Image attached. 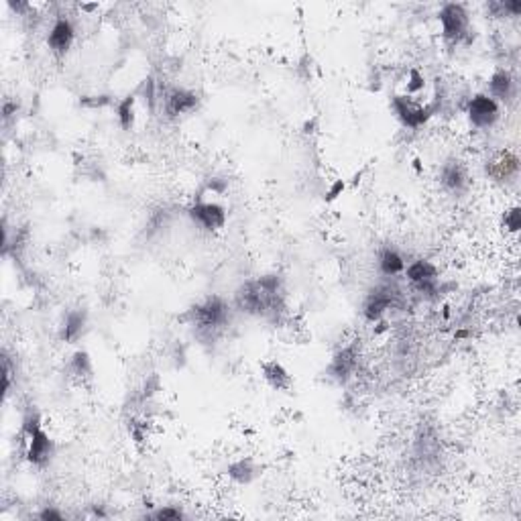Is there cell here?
<instances>
[{
	"label": "cell",
	"mask_w": 521,
	"mask_h": 521,
	"mask_svg": "<svg viewBox=\"0 0 521 521\" xmlns=\"http://www.w3.org/2000/svg\"><path fill=\"white\" fill-rule=\"evenodd\" d=\"M379 269H381L383 275L393 277V275H399V273L405 269V260H403V257H401L397 251L385 249V251L381 253V257H379Z\"/></svg>",
	"instance_id": "obj_17"
},
{
	"label": "cell",
	"mask_w": 521,
	"mask_h": 521,
	"mask_svg": "<svg viewBox=\"0 0 521 521\" xmlns=\"http://www.w3.org/2000/svg\"><path fill=\"white\" fill-rule=\"evenodd\" d=\"M424 88V78L413 70L411 72V82L407 84V92H418V90H422Z\"/></svg>",
	"instance_id": "obj_25"
},
{
	"label": "cell",
	"mask_w": 521,
	"mask_h": 521,
	"mask_svg": "<svg viewBox=\"0 0 521 521\" xmlns=\"http://www.w3.org/2000/svg\"><path fill=\"white\" fill-rule=\"evenodd\" d=\"M39 520H43V521H61L63 520V515L57 511V509H53V507H47V509H43L41 513H39Z\"/></svg>",
	"instance_id": "obj_24"
},
{
	"label": "cell",
	"mask_w": 521,
	"mask_h": 521,
	"mask_svg": "<svg viewBox=\"0 0 521 521\" xmlns=\"http://www.w3.org/2000/svg\"><path fill=\"white\" fill-rule=\"evenodd\" d=\"M29 452H27V458L29 462L37 464V467H43L51 460L53 456V440L49 436L45 434L41 428H37L33 434L29 436Z\"/></svg>",
	"instance_id": "obj_8"
},
{
	"label": "cell",
	"mask_w": 521,
	"mask_h": 521,
	"mask_svg": "<svg viewBox=\"0 0 521 521\" xmlns=\"http://www.w3.org/2000/svg\"><path fill=\"white\" fill-rule=\"evenodd\" d=\"M234 304L251 316H271L281 309V279L279 275H265L247 281L236 289Z\"/></svg>",
	"instance_id": "obj_1"
},
{
	"label": "cell",
	"mask_w": 521,
	"mask_h": 521,
	"mask_svg": "<svg viewBox=\"0 0 521 521\" xmlns=\"http://www.w3.org/2000/svg\"><path fill=\"white\" fill-rule=\"evenodd\" d=\"M228 475L234 480H238V482H249L251 478L255 477V469H253L251 460H241V462H236V464H232L228 469Z\"/></svg>",
	"instance_id": "obj_19"
},
{
	"label": "cell",
	"mask_w": 521,
	"mask_h": 521,
	"mask_svg": "<svg viewBox=\"0 0 521 521\" xmlns=\"http://www.w3.org/2000/svg\"><path fill=\"white\" fill-rule=\"evenodd\" d=\"M153 518H155V520H163V521H175V520H181V518H183V513H181V509H177V507H163V509L155 511V513H153Z\"/></svg>",
	"instance_id": "obj_22"
},
{
	"label": "cell",
	"mask_w": 521,
	"mask_h": 521,
	"mask_svg": "<svg viewBox=\"0 0 521 521\" xmlns=\"http://www.w3.org/2000/svg\"><path fill=\"white\" fill-rule=\"evenodd\" d=\"M14 112H17V104H14V102H4L2 116H4V119H8V116H12Z\"/></svg>",
	"instance_id": "obj_28"
},
{
	"label": "cell",
	"mask_w": 521,
	"mask_h": 521,
	"mask_svg": "<svg viewBox=\"0 0 521 521\" xmlns=\"http://www.w3.org/2000/svg\"><path fill=\"white\" fill-rule=\"evenodd\" d=\"M190 218L204 230H218L226 224V210L214 202H200L190 208Z\"/></svg>",
	"instance_id": "obj_5"
},
{
	"label": "cell",
	"mask_w": 521,
	"mask_h": 521,
	"mask_svg": "<svg viewBox=\"0 0 521 521\" xmlns=\"http://www.w3.org/2000/svg\"><path fill=\"white\" fill-rule=\"evenodd\" d=\"M405 273H407V279H409L411 283H416V285H422V283H426V281H434V279H438V269H436L430 260H413V263L405 269Z\"/></svg>",
	"instance_id": "obj_15"
},
{
	"label": "cell",
	"mask_w": 521,
	"mask_h": 521,
	"mask_svg": "<svg viewBox=\"0 0 521 521\" xmlns=\"http://www.w3.org/2000/svg\"><path fill=\"white\" fill-rule=\"evenodd\" d=\"M343 190H345V183H343V181H338V183H336V185H334V187L330 190V194H328V200H334V198H336V196H338V194H340Z\"/></svg>",
	"instance_id": "obj_29"
},
{
	"label": "cell",
	"mask_w": 521,
	"mask_h": 521,
	"mask_svg": "<svg viewBox=\"0 0 521 521\" xmlns=\"http://www.w3.org/2000/svg\"><path fill=\"white\" fill-rule=\"evenodd\" d=\"M190 316H192L194 324L200 330H216L228 318V305L222 298L214 296V298H208L202 304L194 305L190 309Z\"/></svg>",
	"instance_id": "obj_2"
},
{
	"label": "cell",
	"mask_w": 521,
	"mask_h": 521,
	"mask_svg": "<svg viewBox=\"0 0 521 521\" xmlns=\"http://www.w3.org/2000/svg\"><path fill=\"white\" fill-rule=\"evenodd\" d=\"M518 167H520V161H518V157L515 155H505L501 161H497L495 163V170L491 172V174L495 175L497 179H507L509 175H513L518 172Z\"/></svg>",
	"instance_id": "obj_18"
},
{
	"label": "cell",
	"mask_w": 521,
	"mask_h": 521,
	"mask_svg": "<svg viewBox=\"0 0 521 521\" xmlns=\"http://www.w3.org/2000/svg\"><path fill=\"white\" fill-rule=\"evenodd\" d=\"M263 375L267 379V383L277 391H285L292 387V375L283 369V365H279L277 360L265 362L263 365Z\"/></svg>",
	"instance_id": "obj_12"
},
{
	"label": "cell",
	"mask_w": 521,
	"mask_h": 521,
	"mask_svg": "<svg viewBox=\"0 0 521 521\" xmlns=\"http://www.w3.org/2000/svg\"><path fill=\"white\" fill-rule=\"evenodd\" d=\"M10 379H12V371H10V362L4 356V393H8L10 389Z\"/></svg>",
	"instance_id": "obj_26"
},
{
	"label": "cell",
	"mask_w": 521,
	"mask_h": 521,
	"mask_svg": "<svg viewBox=\"0 0 521 521\" xmlns=\"http://www.w3.org/2000/svg\"><path fill=\"white\" fill-rule=\"evenodd\" d=\"M47 43H49V47H51L57 55L68 53V49L74 43V27H72V23H70L68 19H59V21L53 25V29H51V33H49V37H47Z\"/></svg>",
	"instance_id": "obj_9"
},
{
	"label": "cell",
	"mask_w": 521,
	"mask_h": 521,
	"mask_svg": "<svg viewBox=\"0 0 521 521\" xmlns=\"http://www.w3.org/2000/svg\"><path fill=\"white\" fill-rule=\"evenodd\" d=\"M72 369L76 375H90L92 367H90V356L88 352H76L72 358Z\"/></svg>",
	"instance_id": "obj_21"
},
{
	"label": "cell",
	"mask_w": 521,
	"mask_h": 521,
	"mask_svg": "<svg viewBox=\"0 0 521 521\" xmlns=\"http://www.w3.org/2000/svg\"><path fill=\"white\" fill-rule=\"evenodd\" d=\"M84 326H86V311H82V309L70 311L63 322V328H61V338L65 343H76L82 336Z\"/></svg>",
	"instance_id": "obj_14"
},
{
	"label": "cell",
	"mask_w": 521,
	"mask_h": 521,
	"mask_svg": "<svg viewBox=\"0 0 521 521\" xmlns=\"http://www.w3.org/2000/svg\"><path fill=\"white\" fill-rule=\"evenodd\" d=\"M440 23L446 39H458L469 27V14L462 4H446L440 10Z\"/></svg>",
	"instance_id": "obj_4"
},
{
	"label": "cell",
	"mask_w": 521,
	"mask_h": 521,
	"mask_svg": "<svg viewBox=\"0 0 521 521\" xmlns=\"http://www.w3.org/2000/svg\"><path fill=\"white\" fill-rule=\"evenodd\" d=\"M354 367H356V348L347 347L334 356V360L330 365V373H332L334 379L347 381L348 375L354 371Z\"/></svg>",
	"instance_id": "obj_11"
},
{
	"label": "cell",
	"mask_w": 521,
	"mask_h": 521,
	"mask_svg": "<svg viewBox=\"0 0 521 521\" xmlns=\"http://www.w3.org/2000/svg\"><path fill=\"white\" fill-rule=\"evenodd\" d=\"M505 226L511 230V232H518L521 228V212L520 208H511L507 214H505Z\"/></svg>",
	"instance_id": "obj_23"
},
{
	"label": "cell",
	"mask_w": 521,
	"mask_h": 521,
	"mask_svg": "<svg viewBox=\"0 0 521 521\" xmlns=\"http://www.w3.org/2000/svg\"><path fill=\"white\" fill-rule=\"evenodd\" d=\"M491 98H499V100H511L513 92H515V82L511 78L509 72H497L491 78Z\"/></svg>",
	"instance_id": "obj_16"
},
{
	"label": "cell",
	"mask_w": 521,
	"mask_h": 521,
	"mask_svg": "<svg viewBox=\"0 0 521 521\" xmlns=\"http://www.w3.org/2000/svg\"><path fill=\"white\" fill-rule=\"evenodd\" d=\"M503 10H509L511 14H520L521 2L520 0H513V2H503Z\"/></svg>",
	"instance_id": "obj_27"
},
{
	"label": "cell",
	"mask_w": 521,
	"mask_h": 521,
	"mask_svg": "<svg viewBox=\"0 0 521 521\" xmlns=\"http://www.w3.org/2000/svg\"><path fill=\"white\" fill-rule=\"evenodd\" d=\"M198 104V96L190 90H181V88H175L172 90V94L167 96V114L170 116H179V114H185V112H192Z\"/></svg>",
	"instance_id": "obj_10"
},
{
	"label": "cell",
	"mask_w": 521,
	"mask_h": 521,
	"mask_svg": "<svg viewBox=\"0 0 521 521\" xmlns=\"http://www.w3.org/2000/svg\"><path fill=\"white\" fill-rule=\"evenodd\" d=\"M469 119L478 129L493 127L499 119V104L487 94H477L469 104Z\"/></svg>",
	"instance_id": "obj_3"
},
{
	"label": "cell",
	"mask_w": 521,
	"mask_h": 521,
	"mask_svg": "<svg viewBox=\"0 0 521 521\" xmlns=\"http://www.w3.org/2000/svg\"><path fill=\"white\" fill-rule=\"evenodd\" d=\"M119 121H121V127L125 130L132 127V121H134V98L132 96L125 98L119 104Z\"/></svg>",
	"instance_id": "obj_20"
},
{
	"label": "cell",
	"mask_w": 521,
	"mask_h": 521,
	"mask_svg": "<svg viewBox=\"0 0 521 521\" xmlns=\"http://www.w3.org/2000/svg\"><path fill=\"white\" fill-rule=\"evenodd\" d=\"M440 179H442V183H444L448 190L460 192V190L464 187V183H467V172H464V167H462L458 161H448V163H444V167H442Z\"/></svg>",
	"instance_id": "obj_13"
},
{
	"label": "cell",
	"mask_w": 521,
	"mask_h": 521,
	"mask_svg": "<svg viewBox=\"0 0 521 521\" xmlns=\"http://www.w3.org/2000/svg\"><path fill=\"white\" fill-rule=\"evenodd\" d=\"M393 108H395L399 121L405 127H409V129L422 127L430 119V112H432V108H422V106L413 104L411 100H407L403 96H395L393 98Z\"/></svg>",
	"instance_id": "obj_7"
},
{
	"label": "cell",
	"mask_w": 521,
	"mask_h": 521,
	"mask_svg": "<svg viewBox=\"0 0 521 521\" xmlns=\"http://www.w3.org/2000/svg\"><path fill=\"white\" fill-rule=\"evenodd\" d=\"M397 298V292L389 287V285H381L377 289H373L365 302V307H362V314L369 322H377L387 309H389L393 302Z\"/></svg>",
	"instance_id": "obj_6"
}]
</instances>
